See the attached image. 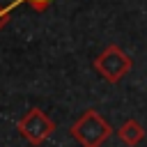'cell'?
Here are the masks:
<instances>
[{"mask_svg":"<svg viewBox=\"0 0 147 147\" xmlns=\"http://www.w3.org/2000/svg\"><path fill=\"white\" fill-rule=\"evenodd\" d=\"M69 133L76 142H80V147H101L110 133L113 126L103 119V115L94 108H87L80 113V117L69 126Z\"/></svg>","mask_w":147,"mask_h":147,"instance_id":"cell-1","label":"cell"},{"mask_svg":"<svg viewBox=\"0 0 147 147\" xmlns=\"http://www.w3.org/2000/svg\"><path fill=\"white\" fill-rule=\"evenodd\" d=\"M92 67L96 69V74L108 80V83H119L131 69H133V60L129 57V53H124L117 44H108L92 62Z\"/></svg>","mask_w":147,"mask_h":147,"instance_id":"cell-2","label":"cell"},{"mask_svg":"<svg viewBox=\"0 0 147 147\" xmlns=\"http://www.w3.org/2000/svg\"><path fill=\"white\" fill-rule=\"evenodd\" d=\"M16 129H18V133H21L30 145L39 147V145H44V142L53 136L55 122H53L41 108H30V110L18 119Z\"/></svg>","mask_w":147,"mask_h":147,"instance_id":"cell-3","label":"cell"},{"mask_svg":"<svg viewBox=\"0 0 147 147\" xmlns=\"http://www.w3.org/2000/svg\"><path fill=\"white\" fill-rule=\"evenodd\" d=\"M117 136H119V140H122L124 145L136 147V145L142 142V138H145V129H142V124H140L138 119L129 117V119H124L122 126L117 129Z\"/></svg>","mask_w":147,"mask_h":147,"instance_id":"cell-4","label":"cell"},{"mask_svg":"<svg viewBox=\"0 0 147 147\" xmlns=\"http://www.w3.org/2000/svg\"><path fill=\"white\" fill-rule=\"evenodd\" d=\"M23 2H28V5H30V7L34 9V11H46V9H48V7H51V5L55 2V0H14V2H9V5H7V9L11 11L14 7L23 5Z\"/></svg>","mask_w":147,"mask_h":147,"instance_id":"cell-5","label":"cell"},{"mask_svg":"<svg viewBox=\"0 0 147 147\" xmlns=\"http://www.w3.org/2000/svg\"><path fill=\"white\" fill-rule=\"evenodd\" d=\"M9 21H11V18H9V9H7V7H0V30H5Z\"/></svg>","mask_w":147,"mask_h":147,"instance_id":"cell-6","label":"cell"}]
</instances>
